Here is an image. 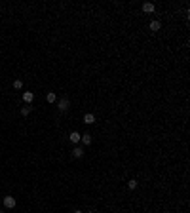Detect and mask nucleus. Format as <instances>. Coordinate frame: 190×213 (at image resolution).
<instances>
[{"label": "nucleus", "mask_w": 190, "mask_h": 213, "mask_svg": "<svg viewBox=\"0 0 190 213\" xmlns=\"http://www.w3.org/2000/svg\"><path fill=\"white\" fill-rule=\"evenodd\" d=\"M55 99H57V95H55L53 91H50V93L46 95V101H48V103H55Z\"/></svg>", "instance_id": "9"}, {"label": "nucleus", "mask_w": 190, "mask_h": 213, "mask_svg": "<svg viewBox=\"0 0 190 213\" xmlns=\"http://www.w3.org/2000/svg\"><path fill=\"white\" fill-rule=\"evenodd\" d=\"M68 107H70V101H68V97H63V99H59V103H57V108L61 112H67L68 110Z\"/></svg>", "instance_id": "1"}, {"label": "nucleus", "mask_w": 190, "mask_h": 213, "mask_svg": "<svg viewBox=\"0 0 190 213\" xmlns=\"http://www.w3.org/2000/svg\"><path fill=\"white\" fill-rule=\"evenodd\" d=\"M160 29H162V21L154 19V21L150 23V31H152V33H156V31H160Z\"/></svg>", "instance_id": "5"}, {"label": "nucleus", "mask_w": 190, "mask_h": 213, "mask_svg": "<svg viewBox=\"0 0 190 213\" xmlns=\"http://www.w3.org/2000/svg\"><path fill=\"white\" fill-rule=\"evenodd\" d=\"M143 11L144 14H152V11H154V4L152 2H144L143 4Z\"/></svg>", "instance_id": "4"}, {"label": "nucleus", "mask_w": 190, "mask_h": 213, "mask_svg": "<svg viewBox=\"0 0 190 213\" xmlns=\"http://www.w3.org/2000/svg\"><path fill=\"white\" fill-rule=\"evenodd\" d=\"M14 88H15V90H21V88H23V82H21V80H14Z\"/></svg>", "instance_id": "12"}, {"label": "nucleus", "mask_w": 190, "mask_h": 213, "mask_svg": "<svg viewBox=\"0 0 190 213\" xmlns=\"http://www.w3.org/2000/svg\"><path fill=\"white\" fill-rule=\"evenodd\" d=\"M72 156H74V158H82V156H84V148L82 147H76L74 150H72Z\"/></svg>", "instance_id": "7"}, {"label": "nucleus", "mask_w": 190, "mask_h": 213, "mask_svg": "<svg viewBox=\"0 0 190 213\" xmlns=\"http://www.w3.org/2000/svg\"><path fill=\"white\" fill-rule=\"evenodd\" d=\"M0 213H4V211H2V209H0Z\"/></svg>", "instance_id": "15"}, {"label": "nucleus", "mask_w": 190, "mask_h": 213, "mask_svg": "<svg viewBox=\"0 0 190 213\" xmlns=\"http://www.w3.org/2000/svg\"><path fill=\"white\" fill-rule=\"evenodd\" d=\"M15 198H11V196H6V198H4V207H8V209H14L15 207Z\"/></svg>", "instance_id": "2"}, {"label": "nucleus", "mask_w": 190, "mask_h": 213, "mask_svg": "<svg viewBox=\"0 0 190 213\" xmlns=\"http://www.w3.org/2000/svg\"><path fill=\"white\" fill-rule=\"evenodd\" d=\"M127 187L131 188V190H133V188H137V181H135V179H131V181L127 183Z\"/></svg>", "instance_id": "13"}, {"label": "nucleus", "mask_w": 190, "mask_h": 213, "mask_svg": "<svg viewBox=\"0 0 190 213\" xmlns=\"http://www.w3.org/2000/svg\"><path fill=\"white\" fill-rule=\"evenodd\" d=\"M80 141H82L84 145H90V143H91V135H90V133L82 135V137H80Z\"/></svg>", "instance_id": "10"}, {"label": "nucleus", "mask_w": 190, "mask_h": 213, "mask_svg": "<svg viewBox=\"0 0 190 213\" xmlns=\"http://www.w3.org/2000/svg\"><path fill=\"white\" fill-rule=\"evenodd\" d=\"M88 213H91V211H88Z\"/></svg>", "instance_id": "17"}, {"label": "nucleus", "mask_w": 190, "mask_h": 213, "mask_svg": "<svg viewBox=\"0 0 190 213\" xmlns=\"http://www.w3.org/2000/svg\"><path fill=\"white\" fill-rule=\"evenodd\" d=\"M84 122L86 124H95V114H91V112L84 114Z\"/></svg>", "instance_id": "6"}, {"label": "nucleus", "mask_w": 190, "mask_h": 213, "mask_svg": "<svg viewBox=\"0 0 190 213\" xmlns=\"http://www.w3.org/2000/svg\"><path fill=\"white\" fill-rule=\"evenodd\" d=\"M23 101H25L27 105L32 103V101H34V93H32V91H23Z\"/></svg>", "instance_id": "3"}, {"label": "nucleus", "mask_w": 190, "mask_h": 213, "mask_svg": "<svg viewBox=\"0 0 190 213\" xmlns=\"http://www.w3.org/2000/svg\"><path fill=\"white\" fill-rule=\"evenodd\" d=\"M74 213H82V211H74Z\"/></svg>", "instance_id": "14"}, {"label": "nucleus", "mask_w": 190, "mask_h": 213, "mask_svg": "<svg viewBox=\"0 0 190 213\" xmlns=\"http://www.w3.org/2000/svg\"><path fill=\"white\" fill-rule=\"evenodd\" d=\"M0 118H2V114H0Z\"/></svg>", "instance_id": "16"}, {"label": "nucleus", "mask_w": 190, "mask_h": 213, "mask_svg": "<svg viewBox=\"0 0 190 213\" xmlns=\"http://www.w3.org/2000/svg\"><path fill=\"white\" fill-rule=\"evenodd\" d=\"M31 110H32V108L27 105V107H23V108H21V114H23V116H27V114H31Z\"/></svg>", "instance_id": "11"}, {"label": "nucleus", "mask_w": 190, "mask_h": 213, "mask_svg": "<svg viewBox=\"0 0 190 213\" xmlns=\"http://www.w3.org/2000/svg\"><path fill=\"white\" fill-rule=\"evenodd\" d=\"M80 137H82V135H80L78 131H72V133H70V137H68V139H70V143H78V141H80Z\"/></svg>", "instance_id": "8"}]
</instances>
